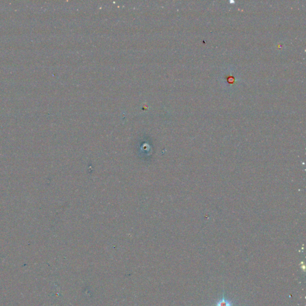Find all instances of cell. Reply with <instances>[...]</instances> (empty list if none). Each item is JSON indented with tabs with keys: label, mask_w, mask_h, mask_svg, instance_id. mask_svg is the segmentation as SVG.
Returning <instances> with one entry per match:
<instances>
[{
	"label": "cell",
	"mask_w": 306,
	"mask_h": 306,
	"mask_svg": "<svg viewBox=\"0 0 306 306\" xmlns=\"http://www.w3.org/2000/svg\"><path fill=\"white\" fill-rule=\"evenodd\" d=\"M215 306H233V303L226 299L224 292H223L221 299H219L215 304Z\"/></svg>",
	"instance_id": "cell-1"
}]
</instances>
